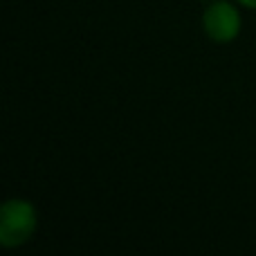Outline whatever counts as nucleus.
<instances>
[{
    "instance_id": "nucleus-2",
    "label": "nucleus",
    "mask_w": 256,
    "mask_h": 256,
    "mask_svg": "<svg viewBox=\"0 0 256 256\" xmlns=\"http://www.w3.org/2000/svg\"><path fill=\"white\" fill-rule=\"evenodd\" d=\"M202 32L212 43L230 45L243 32V16H240L238 2L230 0H209V4L202 9L200 16Z\"/></svg>"
},
{
    "instance_id": "nucleus-3",
    "label": "nucleus",
    "mask_w": 256,
    "mask_h": 256,
    "mask_svg": "<svg viewBox=\"0 0 256 256\" xmlns=\"http://www.w3.org/2000/svg\"><path fill=\"white\" fill-rule=\"evenodd\" d=\"M236 2H238L240 7H245V9H252V12H256V0H236Z\"/></svg>"
},
{
    "instance_id": "nucleus-4",
    "label": "nucleus",
    "mask_w": 256,
    "mask_h": 256,
    "mask_svg": "<svg viewBox=\"0 0 256 256\" xmlns=\"http://www.w3.org/2000/svg\"><path fill=\"white\" fill-rule=\"evenodd\" d=\"M207 2H209V0H207Z\"/></svg>"
},
{
    "instance_id": "nucleus-1",
    "label": "nucleus",
    "mask_w": 256,
    "mask_h": 256,
    "mask_svg": "<svg viewBox=\"0 0 256 256\" xmlns=\"http://www.w3.org/2000/svg\"><path fill=\"white\" fill-rule=\"evenodd\" d=\"M38 230V212L27 198H9L0 209V245L16 250L30 243Z\"/></svg>"
}]
</instances>
